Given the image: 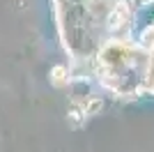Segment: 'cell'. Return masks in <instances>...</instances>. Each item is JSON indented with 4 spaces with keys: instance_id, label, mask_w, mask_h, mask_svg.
I'll return each mask as SVG.
<instances>
[{
    "instance_id": "obj_2",
    "label": "cell",
    "mask_w": 154,
    "mask_h": 152,
    "mask_svg": "<svg viewBox=\"0 0 154 152\" xmlns=\"http://www.w3.org/2000/svg\"><path fill=\"white\" fill-rule=\"evenodd\" d=\"M64 74H67V67H55L53 69V76H51V81L55 83V85H64Z\"/></svg>"
},
{
    "instance_id": "obj_1",
    "label": "cell",
    "mask_w": 154,
    "mask_h": 152,
    "mask_svg": "<svg viewBox=\"0 0 154 152\" xmlns=\"http://www.w3.org/2000/svg\"><path fill=\"white\" fill-rule=\"evenodd\" d=\"M67 120H69L71 127H83V122L88 120V111H85V104H78L74 101L69 108V113H67Z\"/></svg>"
},
{
    "instance_id": "obj_3",
    "label": "cell",
    "mask_w": 154,
    "mask_h": 152,
    "mask_svg": "<svg viewBox=\"0 0 154 152\" xmlns=\"http://www.w3.org/2000/svg\"><path fill=\"white\" fill-rule=\"evenodd\" d=\"M85 111H88V115H94L101 111V99H90L85 101Z\"/></svg>"
}]
</instances>
